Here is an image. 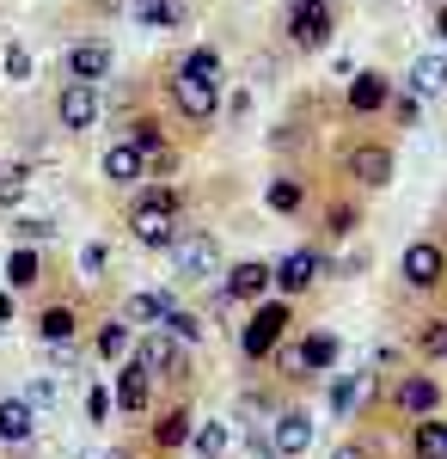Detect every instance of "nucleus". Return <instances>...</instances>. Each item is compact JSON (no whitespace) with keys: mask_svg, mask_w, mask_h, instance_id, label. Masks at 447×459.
Returning <instances> with one entry per match:
<instances>
[{"mask_svg":"<svg viewBox=\"0 0 447 459\" xmlns=\"http://www.w3.org/2000/svg\"><path fill=\"white\" fill-rule=\"evenodd\" d=\"M416 459H447V423H435V417H423L416 423Z\"/></svg>","mask_w":447,"mask_h":459,"instance_id":"4be33fe9","label":"nucleus"},{"mask_svg":"<svg viewBox=\"0 0 447 459\" xmlns=\"http://www.w3.org/2000/svg\"><path fill=\"white\" fill-rule=\"evenodd\" d=\"M411 92H416V99H435V92H447V62H442V56H416Z\"/></svg>","mask_w":447,"mask_h":459,"instance_id":"6ab92c4d","label":"nucleus"},{"mask_svg":"<svg viewBox=\"0 0 447 459\" xmlns=\"http://www.w3.org/2000/svg\"><path fill=\"white\" fill-rule=\"evenodd\" d=\"M141 172H147V153H141L136 142L104 147V178H110V184H141Z\"/></svg>","mask_w":447,"mask_h":459,"instance_id":"9b49d317","label":"nucleus"},{"mask_svg":"<svg viewBox=\"0 0 447 459\" xmlns=\"http://www.w3.org/2000/svg\"><path fill=\"white\" fill-rule=\"evenodd\" d=\"M68 74L74 80H99V74H110V43H74L68 49Z\"/></svg>","mask_w":447,"mask_h":459,"instance_id":"dca6fc26","label":"nucleus"},{"mask_svg":"<svg viewBox=\"0 0 447 459\" xmlns=\"http://www.w3.org/2000/svg\"><path fill=\"white\" fill-rule=\"evenodd\" d=\"M147 398H153V374H147L141 361H129V368L117 374V404H123L129 417H141V411H147Z\"/></svg>","mask_w":447,"mask_h":459,"instance_id":"f8f14e48","label":"nucleus"},{"mask_svg":"<svg viewBox=\"0 0 447 459\" xmlns=\"http://www.w3.org/2000/svg\"><path fill=\"white\" fill-rule=\"evenodd\" d=\"M110 459H123V454H110Z\"/></svg>","mask_w":447,"mask_h":459,"instance_id":"a18cd8bd","label":"nucleus"},{"mask_svg":"<svg viewBox=\"0 0 447 459\" xmlns=\"http://www.w3.org/2000/svg\"><path fill=\"white\" fill-rule=\"evenodd\" d=\"M178 74H190V80H221V56H215V49H190V56L178 62Z\"/></svg>","mask_w":447,"mask_h":459,"instance_id":"cd10ccee","label":"nucleus"},{"mask_svg":"<svg viewBox=\"0 0 447 459\" xmlns=\"http://www.w3.org/2000/svg\"><path fill=\"white\" fill-rule=\"evenodd\" d=\"M392 117H399V123H405V129H411L416 117H423V99H416V92H405V99H399V105H392Z\"/></svg>","mask_w":447,"mask_h":459,"instance_id":"58836bf2","label":"nucleus"},{"mask_svg":"<svg viewBox=\"0 0 447 459\" xmlns=\"http://www.w3.org/2000/svg\"><path fill=\"white\" fill-rule=\"evenodd\" d=\"M270 288V264H233L227 270V300H264Z\"/></svg>","mask_w":447,"mask_h":459,"instance_id":"4468645a","label":"nucleus"},{"mask_svg":"<svg viewBox=\"0 0 447 459\" xmlns=\"http://www.w3.org/2000/svg\"><path fill=\"white\" fill-rule=\"evenodd\" d=\"M80 270H86V282H92V276L104 270V246H86V251H80Z\"/></svg>","mask_w":447,"mask_h":459,"instance_id":"ea45409f","label":"nucleus"},{"mask_svg":"<svg viewBox=\"0 0 447 459\" xmlns=\"http://www.w3.org/2000/svg\"><path fill=\"white\" fill-rule=\"evenodd\" d=\"M136 19L147 25V31H172L178 19H184V6H178V0H153V6H141Z\"/></svg>","mask_w":447,"mask_h":459,"instance_id":"a878e982","label":"nucleus"},{"mask_svg":"<svg viewBox=\"0 0 447 459\" xmlns=\"http://www.w3.org/2000/svg\"><path fill=\"white\" fill-rule=\"evenodd\" d=\"M416 350L429 355V361H442V355H447V318H429V325H423V337H416Z\"/></svg>","mask_w":447,"mask_h":459,"instance_id":"2f4dec72","label":"nucleus"},{"mask_svg":"<svg viewBox=\"0 0 447 459\" xmlns=\"http://www.w3.org/2000/svg\"><path fill=\"white\" fill-rule=\"evenodd\" d=\"M386 105V80L380 74H355L349 80V110H380Z\"/></svg>","mask_w":447,"mask_h":459,"instance_id":"412c9836","label":"nucleus"},{"mask_svg":"<svg viewBox=\"0 0 447 459\" xmlns=\"http://www.w3.org/2000/svg\"><path fill=\"white\" fill-rule=\"evenodd\" d=\"M99 355H104V361H117V355H129V325H123V318H110V325L99 331Z\"/></svg>","mask_w":447,"mask_h":459,"instance_id":"c756f323","label":"nucleus"},{"mask_svg":"<svg viewBox=\"0 0 447 459\" xmlns=\"http://www.w3.org/2000/svg\"><path fill=\"white\" fill-rule=\"evenodd\" d=\"M349 178L368 184V190H380V184L392 178V153H386V147H355V153H349Z\"/></svg>","mask_w":447,"mask_h":459,"instance_id":"ddd939ff","label":"nucleus"},{"mask_svg":"<svg viewBox=\"0 0 447 459\" xmlns=\"http://www.w3.org/2000/svg\"><path fill=\"white\" fill-rule=\"evenodd\" d=\"M270 447L282 459H301L312 447V423H307V411H282L276 417V435H270Z\"/></svg>","mask_w":447,"mask_h":459,"instance_id":"9d476101","label":"nucleus"},{"mask_svg":"<svg viewBox=\"0 0 447 459\" xmlns=\"http://www.w3.org/2000/svg\"><path fill=\"white\" fill-rule=\"evenodd\" d=\"M442 251H447V246H442Z\"/></svg>","mask_w":447,"mask_h":459,"instance_id":"49530a36","label":"nucleus"},{"mask_svg":"<svg viewBox=\"0 0 447 459\" xmlns=\"http://www.w3.org/2000/svg\"><path fill=\"white\" fill-rule=\"evenodd\" d=\"M288 37H294L301 49H325V37H331V6H325V0H288Z\"/></svg>","mask_w":447,"mask_h":459,"instance_id":"39448f33","label":"nucleus"},{"mask_svg":"<svg viewBox=\"0 0 447 459\" xmlns=\"http://www.w3.org/2000/svg\"><path fill=\"white\" fill-rule=\"evenodd\" d=\"M166 331H172L178 343H203V331H208V325H203L197 313H178V307H172V313H166Z\"/></svg>","mask_w":447,"mask_h":459,"instance_id":"7c9ffc66","label":"nucleus"},{"mask_svg":"<svg viewBox=\"0 0 447 459\" xmlns=\"http://www.w3.org/2000/svg\"><path fill=\"white\" fill-rule=\"evenodd\" d=\"M153 441H160V447H184V441H190V411H166V417L153 423Z\"/></svg>","mask_w":447,"mask_h":459,"instance_id":"5701e85b","label":"nucleus"},{"mask_svg":"<svg viewBox=\"0 0 447 459\" xmlns=\"http://www.w3.org/2000/svg\"><path fill=\"white\" fill-rule=\"evenodd\" d=\"M6 318H13V294H0V325H6Z\"/></svg>","mask_w":447,"mask_h":459,"instance_id":"79ce46f5","label":"nucleus"},{"mask_svg":"<svg viewBox=\"0 0 447 459\" xmlns=\"http://www.w3.org/2000/svg\"><path fill=\"white\" fill-rule=\"evenodd\" d=\"M319 270H325L319 251H288V257L270 270V288H282V294H307V288L319 282Z\"/></svg>","mask_w":447,"mask_h":459,"instance_id":"6e6552de","label":"nucleus"},{"mask_svg":"<svg viewBox=\"0 0 447 459\" xmlns=\"http://www.w3.org/2000/svg\"><path fill=\"white\" fill-rule=\"evenodd\" d=\"M86 417H92V423H104V417H110V392H104V386L86 392Z\"/></svg>","mask_w":447,"mask_h":459,"instance_id":"e433bc0d","label":"nucleus"},{"mask_svg":"<svg viewBox=\"0 0 447 459\" xmlns=\"http://www.w3.org/2000/svg\"><path fill=\"white\" fill-rule=\"evenodd\" d=\"M301 203H307V190H301L294 178H276V184H270V209L276 214H294Z\"/></svg>","mask_w":447,"mask_h":459,"instance_id":"c85d7f7f","label":"nucleus"},{"mask_svg":"<svg viewBox=\"0 0 447 459\" xmlns=\"http://www.w3.org/2000/svg\"><path fill=\"white\" fill-rule=\"evenodd\" d=\"M172 264L184 282H208L215 276V264H221V251H215V239L208 233H178L172 239Z\"/></svg>","mask_w":447,"mask_h":459,"instance_id":"20e7f679","label":"nucleus"},{"mask_svg":"<svg viewBox=\"0 0 447 459\" xmlns=\"http://www.w3.org/2000/svg\"><path fill=\"white\" fill-rule=\"evenodd\" d=\"M172 307H178L172 294L147 288V294H129V307H123V318H129V325H166V313H172Z\"/></svg>","mask_w":447,"mask_h":459,"instance_id":"f3484780","label":"nucleus"},{"mask_svg":"<svg viewBox=\"0 0 447 459\" xmlns=\"http://www.w3.org/2000/svg\"><path fill=\"white\" fill-rule=\"evenodd\" d=\"M368 398V380H337V392H331V404H337V417H349L355 404Z\"/></svg>","mask_w":447,"mask_h":459,"instance_id":"473e14b6","label":"nucleus"},{"mask_svg":"<svg viewBox=\"0 0 447 459\" xmlns=\"http://www.w3.org/2000/svg\"><path fill=\"white\" fill-rule=\"evenodd\" d=\"M19 196H25V166L0 172V203H19Z\"/></svg>","mask_w":447,"mask_h":459,"instance_id":"72a5a7b5","label":"nucleus"},{"mask_svg":"<svg viewBox=\"0 0 447 459\" xmlns=\"http://www.w3.org/2000/svg\"><path fill=\"white\" fill-rule=\"evenodd\" d=\"M25 404H31V411H49V404H56V386H49V380H31Z\"/></svg>","mask_w":447,"mask_h":459,"instance_id":"4c0bfd02","label":"nucleus"},{"mask_svg":"<svg viewBox=\"0 0 447 459\" xmlns=\"http://www.w3.org/2000/svg\"><path fill=\"white\" fill-rule=\"evenodd\" d=\"M6 282H13V288H31L37 282V251L31 246H19L13 257H6Z\"/></svg>","mask_w":447,"mask_h":459,"instance_id":"bb28decb","label":"nucleus"},{"mask_svg":"<svg viewBox=\"0 0 447 459\" xmlns=\"http://www.w3.org/2000/svg\"><path fill=\"white\" fill-rule=\"evenodd\" d=\"M6 80H31V56H25L19 43L6 49Z\"/></svg>","mask_w":447,"mask_h":459,"instance_id":"f704fd0d","label":"nucleus"},{"mask_svg":"<svg viewBox=\"0 0 447 459\" xmlns=\"http://www.w3.org/2000/svg\"><path fill=\"white\" fill-rule=\"evenodd\" d=\"M37 429V411L25 398H0V441H31Z\"/></svg>","mask_w":447,"mask_h":459,"instance_id":"a211bd4d","label":"nucleus"},{"mask_svg":"<svg viewBox=\"0 0 447 459\" xmlns=\"http://www.w3.org/2000/svg\"><path fill=\"white\" fill-rule=\"evenodd\" d=\"M129 233H136L147 251L172 246L178 239V190H147L136 203V214H129Z\"/></svg>","mask_w":447,"mask_h":459,"instance_id":"f257e3e1","label":"nucleus"},{"mask_svg":"<svg viewBox=\"0 0 447 459\" xmlns=\"http://www.w3.org/2000/svg\"><path fill=\"white\" fill-rule=\"evenodd\" d=\"M172 99H178V110H184L190 123H208L215 105H221V86H215V80H190V74H178V80H172Z\"/></svg>","mask_w":447,"mask_h":459,"instance_id":"1a4fd4ad","label":"nucleus"},{"mask_svg":"<svg viewBox=\"0 0 447 459\" xmlns=\"http://www.w3.org/2000/svg\"><path fill=\"white\" fill-rule=\"evenodd\" d=\"M37 331H43V343H68L74 337V307H49V313L37 318Z\"/></svg>","mask_w":447,"mask_h":459,"instance_id":"393cba45","label":"nucleus"},{"mask_svg":"<svg viewBox=\"0 0 447 459\" xmlns=\"http://www.w3.org/2000/svg\"><path fill=\"white\" fill-rule=\"evenodd\" d=\"M129 6H136V13H141V6H153V0H129Z\"/></svg>","mask_w":447,"mask_h":459,"instance_id":"c03bdc74","label":"nucleus"},{"mask_svg":"<svg viewBox=\"0 0 447 459\" xmlns=\"http://www.w3.org/2000/svg\"><path fill=\"white\" fill-rule=\"evenodd\" d=\"M136 361L147 368V374H160V380H190V355H184V343H178L166 325H153V331L141 337Z\"/></svg>","mask_w":447,"mask_h":459,"instance_id":"f03ea898","label":"nucleus"},{"mask_svg":"<svg viewBox=\"0 0 447 459\" xmlns=\"http://www.w3.org/2000/svg\"><path fill=\"white\" fill-rule=\"evenodd\" d=\"M294 318H288V307L282 300H264L258 313L245 318V331H240V350L258 361V355H276V343H282V331H288Z\"/></svg>","mask_w":447,"mask_h":459,"instance_id":"7ed1b4c3","label":"nucleus"},{"mask_svg":"<svg viewBox=\"0 0 447 459\" xmlns=\"http://www.w3.org/2000/svg\"><path fill=\"white\" fill-rule=\"evenodd\" d=\"M56 117H62V129H74V135L92 129V123H99V86H92V80H68L62 99H56Z\"/></svg>","mask_w":447,"mask_h":459,"instance_id":"423d86ee","label":"nucleus"},{"mask_svg":"<svg viewBox=\"0 0 447 459\" xmlns=\"http://www.w3.org/2000/svg\"><path fill=\"white\" fill-rule=\"evenodd\" d=\"M442 276H447V251L442 246H429V239H423V246H405V282L411 288L429 294V288H442Z\"/></svg>","mask_w":447,"mask_h":459,"instance_id":"0eeeda50","label":"nucleus"},{"mask_svg":"<svg viewBox=\"0 0 447 459\" xmlns=\"http://www.w3.org/2000/svg\"><path fill=\"white\" fill-rule=\"evenodd\" d=\"M435 37H447V0H442V19H435Z\"/></svg>","mask_w":447,"mask_h":459,"instance_id":"37998d69","label":"nucleus"},{"mask_svg":"<svg viewBox=\"0 0 447 459\" xmlns=\"http://www.w3.org/2000/svg\"><path fill=\"white\" fill-rule=\"evenodd\" d=\"M435 404H442V386H435L429 374H411V380L399 386V411H411V417H435Z\"/></svg>","mask_w":447,"mask_h":459,"instance_id":"2eb2a0df","label":"nucleus"},{"mask_svg":"<svg viewBox=\"0 0 447 459\" xmlns=\"http://www.w3.org/2000/svg\"><path fill=\"white\" fill-rule=\"evenodd\" d=\"M190 447H197L203 459H221L227 454V429L221 423H190Z\"/></svg>","mask_w":447,"mask_h":459,"instance_id":"b1692460","label":"nucleus"},{"mask_svg":"<svg viewBox=\"0 0 447 459\" xmlns=\"http://www.w3.org/2000/svg\"><path fill=\"white\" fill-rule=\"evenodd\" d=\"M337 459H368V447H337Z\"/></svg>","mask_w":447,"mask_h":459,"instance_id":"a19ab883","label":"nucleus"},{"mask_svg":"<svg viewBox=\"0 0 447 459\" xmlns=\"http://www.w3.org/2000/svg\"><path fill=\"white\" fill-rule=\"evenodd\" d=\"M301 368H312V374L337 368V337H331V331H312L307 343H301Z\"/></svg>","mask_w":447,"mask_h":459,"instance_id":"aec40b11","label":"nucleus"},{"mask_svg":"<svg viewBox=\"0 0 447 459\" xmlns=\"http://www.w3.org/2000/svg\"><path fill=\"white\" fill-rule=\"evenodd\" d=\"M13 233H19V239H25V246H37V239H49V233H56V227H49V221H19V227H13Z\"/></svg>","mask_w":447,"mask_h":459,"instance_id":"c9c22d12","label":"nucleus"}]
</instances>
